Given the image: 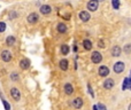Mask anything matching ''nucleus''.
Masks as SVG:
<instances>
[{
  "label": "nucleus",
  "mask_w": 131,
  "mask_h": 110,
  "mask_svg": "<svg viewBox=\"0 0 131 110\" xmlns=\"http://www.w3.org/2000/svg\"><path fill=\"white\" fill-rule=\"evenodd\" d=\"M90 59L93 64H100L102 62V54L99 50H93L90 55Z\"/></svg>",
  "instance_id": "nucleus-1"
},
{
  "label": "nucleus",
  "mask_w": 131,
  "mask_h": 110,
  "mask_svg": "<svg viewBox=\"0 0 131 110\" xmlns=\"http://www.w3.org/2000/svg\"><path fill=\"white\" fill-rule=\"evenodd\" d=\"M124 70H125V62L123 61H117L114 63V65H113V71H114L116 75H120V73L124 72Z\"/></svg>",
  "instance_id": "nucleus-2"
},
{
  "label": "nucleus",
  "mask_w": 131,
  "mask_h": 110,
  "mask_svg": "<svg viewBox=\"0 0 131 110\" xmlns=\"http://www.w3.org/2000/svg\"><path fill=\"white\" fill-rule=\"evenodd\" d=\"M39 22V15L36 11H32L27 16V23L30 25H34Z\"/></svg>",
  "instance_id": "nucleus-3"
},
{
  "label": "nucleus",
  "mask_w": 131,
  "mask_h": 110,
  "mask_svg": "<svg viewBox=\"0 0 131 110\" xmlns=\"http://www.w3.org/2000/svg\"><path fill=\"white\" fill-rule=\"evenodd\" d=\"M98 8H99V1L98 0H89L87 1V5H86V9H87V11H97L98 10Z\"/></svg>",
  "instance_id": "nucleus-4"
},
{
  "label": "nucleus",
  "mask_w": 131,
  "mask_h": 110,
  "mask_svg": "<svg viewBox=\"0 0 131 110\" xmlns=\"http://www.w3.org/2000/svg\"><path fill=\"white\" fill-rule=\"evenodd\" d=\"M0 59H1L4 62L8 63V62H10V61H11V59H13V54H11L10 50H8V49H4L1 53H0Z\"/></svg>",
  "instance_id": "nucleus-5"
},
{
  "label": "nucleus",
  "mask_w": 131,
  "mask_h": 110,
  "mask_svg": "<svg viewBox=\"0 0 131 110\" xmlns=\"http://www.w3.org/2000/svg\"><path fill=\"white\" fill-rule=\"evenodd\" d=\"M53 11V8H52V6H50V5H41L40 7H39V13L41 14V15H44V16H47V15H50L51 13Z\"/></svg>",
  "instance_id": "nucleus-6"
},
{
  "label": "nucleus",
  "mask_w": 131,
  "mask_h": 110,
  "mask_svg": "<svg viewBox=\"0 0 131 110\" xmlns=\"http://www.w3.org/2000/svg\"><path fill=\"white\" fill-rule=\"evenodd\" d=\"M98 73H99V76L100 77H108L109 76V73H110V70H109V68H108L107 65H103V64H101L100 66L98 68Z\"/></svg>",
  "instance_id": "nucleus-7"
},
{
  "label": "nucleus",
  "mask_w": 131,
  "mask_h": 110,
  "mask_svg": "<svg viewBox=\"0 0 131 110\" xmlns=\"http://www.w3.org/2000/svg\"><path fill=\"white\" fill-rule=\"evenodd\" d=\"M18 65H20V68L22 69V70H29L30 65H31V62H30V60L28 59V57H23V59L20 60Z\"/></svg>",
  "instance_id": "nucleus-8"
},
{
  "label": "nucleus",
  "mask_w": 131,
  "mask_h": 110,
  "mask_svg": "<svg viewBox=\"0 0 131 110\" xmlns=\"http://www.w3.org/2000/svg\"><path fill=\"white\" fill-rule=\"evenodd\" d=\"M78 17H79V20L82 21V22L87 23L90 20H91V14H90L87 10H80L79 14H78Z\"/></svg>",
  "instance_id": "nucleus-9"
},
{
  "label": "nucleus",
  "mask_w": 131,
  "mask_h": 110,
  "mask_svg": "<svg viewBox=\"0 0 131 110\" xmlns=\"http://www.w3.org/2000/svg\"><path fill=\"white\" fill-rule=\"evenodd\" d=\"M55 29H56V31L59 32V33L64 34L68 32V25L63 22H59L56 25H55Z\"/></svg>",
  "instance_id": "nucleus-10"
},
{
  "label": "nucleus",
  "mask_w": 131,
  "mask_h": 110,
  "mask_svg": "<svg viewBox=\"0 0 131 110\" xmlns=\"http://www.w3.org/2000/svg\"><path fill=\"white\" fill-rule=\"evenodd\" d=\"M9 92H10V96L16 101V102H18V101L21 100V92L17 87H11Z\"/></svg>",
  "instance_id": "nucleus-11"
},
{
  "label": "nucleus",
  "mask_w": 131,
  "mask_h": 110,
  "mask_svg": "<svg viewBox=\"0 0 131 110\" xmlns=\"http://www.w3.org/2000/svg\"><path fill=\"white\" fill-rule=\"evenodd\" d=\"M121 54H122V48L118 45H114L110 48V55L113 57H118L121 56Z\"/></svg>",
  "instance_id": "nucleus-12"
},
{
  "label": "nucleus",
  "mask_w": 131,
  "mask_h": 110,
  "mask_svg": "<svg viewBox=\"0 0 131 110\" xmlns=\"http://www.w3.org/2000/svg\"><path fill=\"white\" fill-rule=\"evenodd\" d=\"M115 86V80L113 78H107L106 80H103L102 82V87L105 89H112Z\"/></svg>",
  "instance_id": "nucleus-13"
},
{
  "label": "nucleus",
  "mask_w": 131,
  "mask_h": 110,
  "mask_svg": "<svg viewBox=\"0 0 131 110\" xmlns=\"http://www.w3.org/2000/svg\"><path fill=\"white\" fill-rule=\"evenodd\" d=\"M71 102H73V107L75 108V109H80V108L83 107V104H84L83 99L79 98V96H78V98H75L73 101H71Z\"/></svg>",
  "instance_id": "nucleus-14"
},
{
  "label": "nucleus",
  "mask_w": 131,
  "mask_h": 110,
  "mask_svg": "<svg viewBox=\"0 0 131 110\" xmlns=\"http://www.w3.org/2000/svg\"><path fill=\"white\" fill-rule=\"evenodd\" d=\"M63 92L66 95H73L74 94V86L70 82H66L63 85Z\"/></svg>",
  "instance_id": "nucleus-15"
},
{
  "label": "nucleus",
  "mask_w": 131,
  "mask_h": 110,
  "mask_svg": "<svg viewBox=\"0 0 131 110\" xmlns=\"http://www.w3.org/2000/svg\"><path fill=\"white\" fill-rule=\"evenodd\" d=\"M59 68L62 71H68L69 69V61L67 59H61L59 61Z\"/></svg>",
  "instance_id": "nucleus-16"
},
{
  "label": "nucleus",
  "mask_w": 131,
  "mask_h": 110,
  "mask_svg": "<svg viewBox=\"0 0 131 110\" xmlns=\"http://www.w3.org/2000/svg\"><path fill=\"white\" fill-rule=\"evenodd\" d=\"M60 53H61V55H63V56L69 55V53H70V46L67 45V44H62V45L60 46Z\"/></svg>",
  "instance_id": "nucleus-17"
},
{
  "label": "nucleus",
  "mask_w": 131,
  "mask_h": 110,
  "mask_svg": "<svg viewBox=\"0 0 131 110\" xmlns=\"http://www.w3.org/2000/svg\"><path fill=\"white\" fill-rule=\"evenodd\" d=\"M130 88H131V79L129 76H126V77L124 78L123 82H122V89L126 91V89H130Z\"/></svg>",
  "instance_id": "nucleus-18"
},
{
  "label": "nucleus",
  "mask_w": 131,
  "mask_h": 110,
  "mask_svg": "<svg viewBox=\"0 0 131 110\" xmlns=\"http://www.w3.org/2000/svg\"><path fill=\"white\" fill-rule=\"evenodd\" d=\"M82 46L85 50H92V48H93V44L90 39H84L82 43Z\"/></svg>",
  "instance_id": "nucleus-19"
},
{
  "label": "nucleus",
  "mask_w": 131,
  "mask_h": 110,
  "mask_svg": "<svg viewBox=\"0 0 131 110\" xmlns=\"http://www.w3.org/2000/svg\"><path fill=\"white\" fill-rule=\"evenodd\" d=\"M16 44V37L15 36H7L6 37V45L8 46V47H11V46H14Z\"/></svg>",
  "instance_id": "nucleus-20"
},
{
  "label": "nucleus",
  "mask_w": 131,
  "mask_h": 110,
  "mask_svg": "<svg viewBox=\"0 0 131 110\" xmlns=\"http://www.w3.org/2000/svg\"><path fill=\"white\" fill-rule=\"evenodd\" d=\"M9 78H10L11 81H18L20 80V73L17 71H11L9 73Z\"/></svg>",
  "instance_id": "nucleus-21"
},
{
  "label": "nucleus",
  "mask_w": 131,
  "mask_h": 110,
  "mask_svg": "<svg viewBox=\"0 0 131 110\" xmlns=\"http://www.w3.org/2000/svg\"><path fill=\"white\" fill-rule=\"evenodd\" d=\"M110 5H112L113 9L118 10L120 7H121V0H110Z\"/></svg>",
  "instance_id": "nucleus-22"
},
{
  "label": "nucleus",
  "mask_w": 131,
  "mask_h": 110,
  "mask_svg": "<svg viewBox=\"0 0 131 110\" xmlns=\"http://www.w3.org/2000/svg\"><path fill=\"white\" fill-rule=\"evenodd\" d=\"M17 16H18V14H17V11L16 10H10L8 13L9 20H15V18H17Z\"/></svg>",
  "instance_id": "nucleus-23"
},
{
  "label": "nucleus",
  "mask_w": 131,
  "mask_h": 110,
  "mask_svg": "<svg viewBox=\"0 0 131 110\" xmlns=\"http://www.w3.org/2000/svg\"><path fill=\"white\" fill-rule=\"evenodd\" d=\"M123 52L125 53V54H130V52H131V44L130 43H128V44H125L124 45V47H123Z\"/></svg>",
  "instance_id": "nucleus-24"
},
{
  "label": "nucleus",
  "mask_w": 131,
  "mask_h": 110,
  "mask_svg": "<svg viewBox=\"0 0 131 110\" xmlns=\"http://www.w3.org/2000/svg\"><path fill=\"white\" fill-rule=\"evenodd\" d=\"M97 46H98L100 49H103V48H106V45H105V41L102 40V39H99L98 40V44H97Z\"/></svg>",
  "instance_id": "nucleus-25"
},
{
  "label": "nucleus",
  "mask_w": 131,
  "mask_h": 110,
  "mask_svg": "<svg viewBox=\"0 0 131 110\" xmlns=\"http://www.w3.org/2000/svg\"><path fill=\"white\" fill-rule=\"evenodd\" d=\"M6 28H7L6 23L2 22V21H0V33H2V32L6 31Z\"/></svg>",
  "instance_id": "nucleus-26"
},
{
  "label": "nucleus",
  "mask_w": 131,
  "mask_h": 110,
  "mask_svg": "<svg viewBox=\"0 0 131 110\" xmlns=\"http://www.w3.org/2000/svg\"><path fill=\"white\" fill-rule=\"evenodd\" d=\"M1 101H2V104H4V107H5V110H10V104H9L5 99H2Z\"/></svg>",
  "instance_id": "nucleus-27"
},
{
  "label": "nucleus",
  "mask_w": 131,
  "mask_h": 110,
  "mask_svg": "<svg viewBox=\"0 0 131 110\" xmlns=\"http://www.w3.org/2000/svg\"><path fill=\"white\" fill-rule=\"evenodd\" d=\"M97 105V109L98 110H107V107H106L105 104H102V103H98Z\"/></svg>",
  "instance_id": "nucleus-28"
},
{
  "label": "nucleus",
  "mask_w": 131,
  "mask_h": 110,
  "mask_svg": "<svg viewBox=\"0 0 131 110\" xmlns=\"http://www.w3.org/2000/svg\"><path fill=\"white\" fill-rule=\"evenodd\" d=\"M87 89H89L90 95H91L92 98H94V92H93V89H92V87H91V85L90 84H87Z\"/></svg>",
  "instance_id": "nucleus-29"
},
{
  "label": "nucleus",
  "mask_w": 131,
  "mask_h": 110,
  "mask_svg": "<svg viewBox=\"0 0 131 110\" xmlns=\"http://www.w3.org/2000/svg\"><path fill=\"white\" fill-rule=\"evenodd\" d=\"M73 50L75 53H77V50H78V46H77V44H74V46H73Z\"/></svg>",
  "instance_id": "nucleus-30"
},
{
  "label": "nucleus",
  "mask_w": 131,
  "mask_h": 110,
  "mask_svg": "<svg viewBox=\"0 0 131 110\" xmlns=\"http://www.w3.org/2000/svg\"><path fill=\"white\" fill-rule=\"evenodd\" d=\"M92 110H98V109H97V105H96V104H94L93 107H92Z\"/></svg>",
  "instance_id": "nucleus-31"
},
{
  "label": "nucleus",
  "mask_w": 131,
  "mask_h": 110,
  "mask_svg": "<svg viewBox=\"0 0 131 110\" xmlns=\"http://www.w3.org/2000/svg\"><path fill=\"white\" fill-rule=\"evenodd\" d=\"M99 1V4H100V2H102V1H105V0H98Z\"/></svg>",
  "instance_id": "nucleus-32"
}]
</instances>
